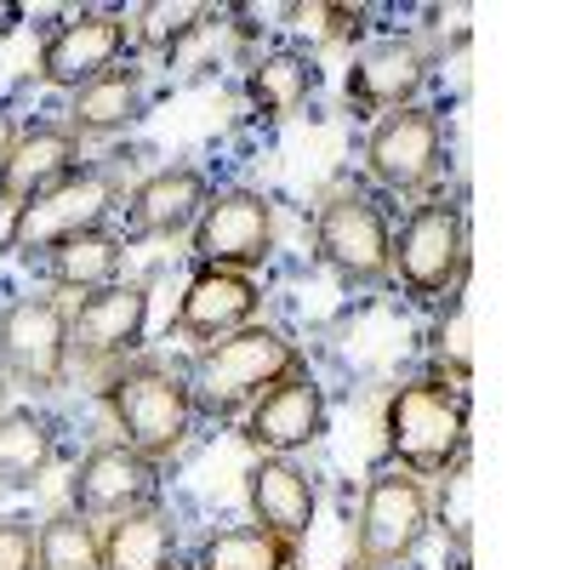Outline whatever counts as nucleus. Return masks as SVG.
I'll use <instances>...</instances> for the list:
<instances>
[{
  "mask_svg": "<svg viewBox=\"0 0 570 570\" xmlns=\"http://www.w3.org/2000/svg\"><path fill=\"white\" fill-rule=\"evenodd\" d=\"M468 389L451 376H416L394 389L383 405V468H400L411 480H451L468 462Z\"/></svg>",
  "mask_w": 570,
  "mask_h": 570,
  "instance_id": "obj_1",
  "label": "nucleus"
},
{
  "mask_svg": "<svg viewBox=\"0 0 570 570\" xmlns=\"http://www.w3.org/2000/svg\"><path fill=\"white\" fill-rule=\"evenodd\" d=\"M292 371H308V354L279 325L257 320V325L228 331V337H217L195 354V365H188V394H195V411L234 416Z\"/></svg>",
  "mask_w": 570,
  "mask_h": 570,
  "instance_id": "obj_2",
  "label": "nucleus"
},
{
  "mask_svg": "<svg viewBox=\"0 0 570 570\" xmlns=\"http://www.w3.org/2000/svg\"><path fill=\"white\" fill-rule=\"evenodd\" d=\"M104 405L115 416V434L149 456L155 468H166L188 434H195V394H188V376H177L160 360H131L104 383Z\"/></svg>",
  "mask_w": 570,
  "mask_h": 570,
  "instance_id": "obj_3",
  "label": "nucleus"
},
{
  "mask_svg": "<svg viewBox=\"0 0 570 570\" xmlns=\"http://www.w3.org/2000/svg\"><path fill=\"white\" fill-rule=\"evenodd\" d=\"M389 274L411 303H445L462 292L468 274V212L451 195H428L411 206V217L394 234V263Z\"/></svg>",
  "mask_w": 570,
  "mask_h": 570,
  "instance_id": "obj_4",
  "label": "nucleus"
},
{
  "mask_svg": "<svg viewBox=\"0 0 570 570\" xmlns=\"http://www.w3.org/2000/svg\"><path fill=\"white\" fill-rule=\"evenodd\" d=\"M120 206V177L109 166H80L75 177H63L58 188L35 195L29 206L12 212L7 234H0V252L7 257H46L52 246L75 240L86 228H109V212Z\"/></svg>",
  "mask_w": 570,
  "mask_h": 570,
  "instance_id": "obj_5",
  "label": "nucleus"
},
{
  "mask_svg": "<svg viewBox=\"0 0 570 570\" xmlns=\"http://www.w3.org/2000/svg\"><path fill=\"white\" fill-rule=\"evenodd\" d=\"M314 257L325 274H337V285L348 292H371V285L389 279L394 263V228L371 195L360 188H337L325 195L314 212Z\"/></svg>",
  "mask_w": 570,
  "mask_h": 570,
  "instance_id": "obj_6",
  "label": "nucleus"
},
{
  "mask_svg": "<svg viewBox=\"0 0 570 570\" xmlns=\"http://www.w3.org/2000/svg\"><path fill=\"white\" fill-rule=\"evenodd\" d=\"M434 531V502L428 485L400 468H376L360 491V525H354V559L371 570H405L416 548Z\"/></svg>",
  "mask_w": 570,
  "mask_h": 570,
  "instance_id": "obj_7",
  "label": "nucleus"
},
{
  "mask_svg": "<svg viewBox=\"0 0 570 570\" xmlns=\"http://www.w3.org/2000/svg\"><path fill=\"white\" fill-rule=\"evenodd\" d=\"M445 160H451L445 120L428 104L394 109L383 120H371V131H365V171H371V183H383L389 195L428 200L434 183L445 177Z\"/></svg>",
  "mask_w": 570,
  "mask_h": 570,
  "instance_id": "obj_8",
  "label": "nucleus"
},
{
  "mask_svg": "<svg viewBox=\"0 0 570 570\" xmlns=\"http://www.w3.org/2000/svg\"><path fill=\"white\" fill-rule=\"evenodd\" d=\"M200 268H234V274H263L274 257V200L263 188H212L206 212L188 228Z\"/></svg>",
  "mask_w": 570,
  "mask_h": 570,
  "instance_id": "obj_9",
  "label": "nucleus"
},
{
  "mask_svg": "<svg viewBox=\"0 0 570 570\" xmlns=\"http://www.w3.org/2000/svg\"><path fill=\"white\" fill-rule=\"evenodd\" d=\"M69 308L58 297H12L0 308V371L23 389L52 394L69 376Z\"/></svg>",
  "mask_w": 570,
  "mask_h": 570,
  "instance_id": "obj_10",
  "label": "nucleus"
},
{
  "mask_svg": "<svg viewBox=\"0 0 570 570\" xmlns=\"http://www.w3.org/2000/svg\"><path fill=\"white\" fill-rule=\"evenodd\" d=\"M149 331V279H115L104 292H86L69 314V360L86 371L126 365Z\"/></svg>",
  "mask_w": 570,
  "mask_h": 570,
  "instance_id": "obj_11",
  "label": "nucleus"
},
{
  "mask_svg": "<svg viewBox=\"0 0 570 570\" xmlns=\"http://www.w3.org/2000/svg\"><path fill=\"white\" fill-rule=\"evenodd\" d=\"M126 46H131V35H126V18L120 12L80 7V12H69V18H58L52 29H46L35 75L46 86H58V91H75L86 80H98L104 69L126 63Z\"/></svg>",
  "mask_w": 570,
  "mask_h": 570,
  "instance_id": "obj_12",
  "label": "nucleus"
},
{
  "mask_svg": "<svg viewBox=\"0 0 570 570\" xmlns=\"http://www.w3.org/2000/svg\"><path fill=\"white\" fill-rule=\"evenodd\" d=\"M325 389H320V376L314 371H292V376H279L274 389H263L240 422V440L257 451V456H297L308 451L320 434H325Z\"/></svg>",
  "mask_w": 570,
  "mask_h": 570,
  "instance_id": "obj_13",
  "label": "nucleus"
},
{
  "mask_svg": "<svg viewBox=\"0 0 570 570\" xmlns=\"http://www.w3.org/2000/svg\"><path fill=\"white\" fill-rule=\"evenodd\" d=\"M142 502H160V468L149 456H137L126 440H98L80 456L69 480V508L80 519H115Z\"/></svg>",
  "mask_w": 570,
  "mask_h": 570,
  "instance_id": "obj_14",
  "label": "nucleus"
},
{
  "mask_svg": "<svg viewBox=\"0 0 570 570\" xmlns=\"http://www.w3.org/2000/svg\"><path fill=\"white\" fill-rule=\"evenodd\" d=\"M422 86H428V52L411 35H383V40H371V46L354 52L343 98H348L354 115L383 120L394 109H411Z\"/></svg>",
  "mask_w": 570,
  "mask_h": 570,
  "instance_id": "obj_15",
  "label": "nucleus"
},
{
  "mask_svg": "<svg viewBox=\"0 0 570 570\" xmlns=\"http://www.w3.org/2000/svg\"><path fill=\"white\" fill-rule=\"evenodd\" d=\"M263 320V285L252 274H234V268H195L177 297L171 331L183 343H217L228 331H246Z\"/></svg>",
  "mask_w": 570,
  "mask_h": 570,
  "instance_id": "obj_16",
  "label": "nucleus"
},
{
  "mask_svg": "<svg viewBox=\"0 0 570 570\" xmlns=\"http://www.w3.org/2000/svg\"><path fill=\"white\" fill-rule=\"evenodd\" d=\"M212 200V183L200 166H155L137 188H126V246L131 240H177V234L195 228V217Z\"/></svg>",
  "mask_w": 570,
  "mask_h": 570,
  "instance_id": "obj_17",
  "label": "nucleus"
},
{
  "mask_svg": "<svg viewBox=\"0 0 570 570\" xmlns=\"http://www.w3.org/2000/svg\"><path fill=\"white\" fill-rule=\"evenodd\" d=\"M80 171V137L63 120H35L18 131L7 166H0V206H29L35 195L58 188L63 177Z\"/></svg>",
  "mask_w": 570,
  "mask_h": 570,
  "instance_id": "obj_18",
  "label": "nucleus"
},
{
  "mask_svg": "<svg viewBox=\"0 0 570 570\" xmlns=\"http://www.w3.org/2000/svg\"><path fill=\"white\" fill-rule=\"evenodd\" d=\"M246 508H252V525L285 542H303L320 513V491L308 468H297V456H257L246 468Z\"/></svg>",
  "mask_w": 570,
  "mask_h": 570,
  "instance_id": "obj_19",
  "label": "nucleus"
},
{
  "mask_svg": "<svg viewBox=\"0 0 570 570\" xmlns=\"http://www.w3.org/2000/svg\"><path fill=\"white\" fill-rule=\"evenodd\" d=\"M142 109H149V80H142V69L126 58L115 69H104L98 80H86L69 91V115L63 126L86 142V137H120L142 120Z\"/></svg>",
  "mask_w": 570,
  "mask_h": 570,
  "instance_id": "obj_20",
  "label": "nucleus"
},
{
  "mask_svg": "<svg viewBox=\"0 0 570 570\" xmlns=\"http://www.w3.org/2000/svg\"><path fill=\"white\" fill-rule=\"evenodd\" d=\"M98 548H104V570H177L183 531H177L171 508L142 502V508H131V513L104 519Z\"/></svg>",
  "mask_w": 570,
  "mask_h": 570,
  "instance_id": "obj_21",
  "label": "nucleus"
},
{
  "mask_svg": "<svg viewBox=\"0 0 570 570\" xmlns=\"http://www.w3.org/2000/svg\"><path fill=\"white\" fill-rule=\"evenodd\" d=\"M320 91V58L308 46H268L246 69V98L263 120H292L314 104Z\"/></svg>",
  "mask_w": 570,
  "mask_h": 570,
  "instance_id": "obj_22",
  "label": "nucleus"
},
{
  "mask_svg": "<svg viewBox=\"0 0 570 570\" xmlns=\"http://www.w3.org/2000/svg\"><path fill=\"white\" fill-rule=\"evenodd\" d=\"M58 456V422L35 405L0 411V491H29Z\"/></svg>",
  "mask_w": 570,
  "mask_h": 570,
  "instance_id": "obj_23",
  "label": "nucleus"
},
{
  "mask_svg": "<svg viewBox=\"0 0 570 570\" xmlns=\"http://www.w3.org/2000/svg\"><path fill=\"white\" fill-rule=\"evenodd\" d=\"M120 268H126V234H115V228H86L75 240L46 252V279H52L58 292H80V297L115 285Z\"/></svg>",
  "mask_w": 570,
  "mask_h": 570,
  "instance_id": "obj_24",
  "label": "nucleus"
},
{
  "mask_svg": "<svg viewBox=\"0 0 570 570\" xmlns=\"http://www.w3.org/2000/svg\"><path fill=\"white\" fill-rule=\"evenodd\" d=\"M188 570H297V542H285L263 525H228L200 542Z\"/></svg>",
  "mask_w": 570,
  "mask_h": 570,
  "instance_id": "obj_25",
  "label": "nucleus"
},
{
  "mask_svg": "<svg viewBox=\"0 0 570 570\" xmlns=\"http://www.w3.org/2000/svg\"><path fill=\"white\" fill-rule=\"evenodd\" d=\"M35 553H40V570H104L98 519H80L75 508L40 519L35 525Z\"/></svg>",
  "mask_w": 570,
  "mask_h": 570,
  "instance_id": "obj_26",
  "label": "nucleus"
},
{
  "mask_svg": "<svg viewBox=\"0 0 570 570\" xmlns=\"http://www.w3.org/2000/svg\"><path fill=\"white\" fill-rule=\"evenodd\" d=\"M206 18V7L200 0H149V7H137V18H131V40L142 46V52H166V46L183 35V29H195Z\"/></svg>",
  "mask_w": 570,
  "mask_h": 570,
  "instance_id": "obj_27",
  "label": "nucleus"
},
{
  "mask_svg": "<svg viewBox=\"0 0 570 570\" xmlns=\"http://www.w3.org/2000/svg\"><path fill=\"white\" fill-rule=\"evenodd\" d=\"M285 23H297L303 35H314L320 46H354L365 35V7H325V0H308V7H285Z\"/></svg>",
  "mask_w": 570,
  "mask_h": 570,
  "instance_id": "obj_28",
  "label": "nucleus"
},
{
  "mask_svg": "<svg viewBox=\"0 0 570 570\" xmlns=\"http://www.w3.org/2000/svg\"><path fill=\"white\" fill-rule=\"evenodd\" d=\"M0 570H40L35 519H23V513H7V519H0Z\"/></svg>",
  "mask_w": 570,
  "mask_h": 570,
  "instance_id": "obj_29",
  "label": "nucleus"
},
{
  "mask_svg": "<svg viewBox=\"0 0 570 570\" xmlns=\"http://www.w3.org/2000/svg\"><path fill=\"white\" fill-rule=\"evenodd\" d=\"M18 120H12V109H0V166H7V155H12V142H18Z\"/></svg>",
  "mask_w": 570,
  "mask_h": 570,
  "instance_id": "obj_30",
  "label": "nucleus"
},
{
  "mask_svg": "<svg viewBox=\"0 0 570 570\" xmlns=\"http://www.w3.org/2000/svg\"><path fill=\"white\" fill-rule=\"evenodd\" d=\"M23 23V7H18V0H0V35H12Z\"/></svg>",
  "mask_w": 570,
  "mask_h": 570,
  "instance_id": "obj_31",
  "label": "nucleus"
},
{
  "mask_svg": "<svg viewBox=\"0 0 570 570\" xmlns=\"http://www.w3.org/2000/svg\"><path fill=\"white\" fill-rule=\"evenodd\" d=\"M7 400H12V376L0 371V411H7Z\"/></svg>",
  "mask_w": 570,
  "mask_h": 570,
  "instance_id": "obj_32",
  "label": "nucleus"
},
{
  "mask_svg": "<svg viewBox=\"0 0 570 570\" xmlns=\"http://www.w3.org/2000/svg\"><path fill=\"white\" fill-rule=\"evenodd\" d=\"M343 570H371V564H360V559H348V564H343Z\"/></svg>",
  "mask_w": 570,
  "mask_h": 570,
  "instance_id": "obj_33",
  "label": "nucleus"
}]
</instances>
